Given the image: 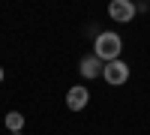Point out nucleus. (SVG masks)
<instances>
[{
    "label": "nucleus",
    "instance_id": "3",
    "mask_svg": "<svg viewBox=\"0 0 150 135\" xmlns=\"http://www.w3.org/2000/svg\"><path fill=\"white\" fill-rule=\"evenodd\" d=\"M108 18L117 24H129L135 18V3L132 0H111L108 3Z\"/></svg>",
    "mask_w": 150,
    "mask_h": 135
},
{
    "label": "nucleus",
    "instance_id": "9",
    "mask_svg": "<svg viewBox=\"0 0 150 135\" xmlns=\"http://www.w3.org/2000/svg\"><path fill=\"white\" fill-rule=\"evenodd\" d=\"M6 135H24V132H6Z\"/></svg>",
    "mask_w": 150,
    "mask_h": 135
},
{
    "label": "nucleus",
    "instance_id": "8",
    "mask_svg": "<svg viewBox=\"0 0 150 135\" xmlns=\"http://www.w3.org/2000/svg\"><path fill=\"white\" fill-rule=\"evenodd\" d=\"M3 78H6V69H3V66H0V84H3Z\"/></svg>",
    "mask_w": 150,
    "mask_h": 135
},
{
    "label": "nucleus",
    "instance_id": "6",
    "mask_svg": "<svg viewBox=\"0 0 150 135\" xmlns=\"http://www.w3.org/2000/svg\"><path fill=\"white\" fill-rule=\"evenodd\" d=\"M3 123H6V132H21L27 120H24V114H21V111H6Z\"/></svg>",
    "mask_w": 150,
    "mask_h": 135
},
{
    "label": "nucleus",
    "instance_id": "4",
    "mask_svg": "<svg viewBox=\"0 0 150 135\" xmlns=\"http://www.w3.org/2000/svg\"><path fill=\"white\" fill-rule=\"evenodd\" d=\"M87 102H90V90H87L84 84H75V87L66 90V108L69 111H84Z\"/></svg>",
    "mask_w": 150,
    "mask_h": 135
},
{
    "label": "nucleus",
    "instance_id": "7",
    "mask_svg": "<svg viewBox=\"0 0 150 135\" xmlns=\"http://www.w3.org/2000/svg\"><path fill=\"white\" fill-rule=\"evenodd\" d=\"M135 12H150V3H135Z\"/></svg>",
    "mask_w": 150,
    "mask_h": 135
},
{
    "label": "nucleus",
    "instance_id": "2",
    "mask_svg": "<svg viewBox=\"0 0 150 135\" xmlns=\"http://www.w3.org/2000/svg\"><path fill=\"white\" fill-rule=\"evenodd\" d=\"M102 78H105V84H111V87L126 84L129 81V63H126V60H111V63H105Z\"/></svg>",
    "mask_w": 150,
    "mask_h": 135
},
{
    "label": "nucleus",
    "instance_id": "5",
    "mask_svg": "<svg viewBox=\"0 0 150 135\" xmlns=\"http://www.w3.org/2000/svg\"><path fill=\"white\" fill-rule=\"evenodd\" d=\"M102 69H105V63H102L96 54H84V57L78 60V72H81V78H99V75H102Z\"/></svg>",
    "mask_w": 150,
    "mask_h": 135
},
{
    "label": "nucleus",
    "instance_id": "1",
    "mask_svg": "<svg viewBox=\"0 0 150 135\" xmlns=\"http://www.w3.org/2000/svg\"><path fill=\"white\" fill-rule=\"evenodd\" d=\"M120 51H123V39H120V33H114V30H102V33H96V39H93V54L102 60V63L120 60Z\"/></svg>",
    "mask_w": 150,
    "mask_h": 135
}]
</instances>
